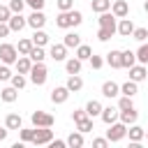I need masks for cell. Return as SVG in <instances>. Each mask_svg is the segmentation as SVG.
<instances>
[{
	"instance_id": "d6a6232c",
	"label": "cell",
	"mask_w": 148,
	"mask_h": 148,
	"mask_svg": "<svg viewBox=\"0 0 148 148\" xmlns=\"http://www.w3.org/2000/svg\"><path fill=\"white\" fill-rule=\"evenodd\" d=\"M28 56H30V60H32V62H44V58H46L44 46H32V51H30Z\"/></svg>"
},
{
	"instance_id": "f35d334b",
	"label": "cell",
	"mask_w": 148,
	"mask_h": 148,
	"mask_svg": "<svg viewBox=\"0 0 148 148\" xmlns=\"http://www.w3.org/2000/svg\"><path fill=\"white\" fill-rule=\"evenodd\" d=\"M118 109H120V111H125V109H134V102H132V97L123 95V97L118 99Z\"/></svg>"
},
{
	"instance_id": "f907efd6",
	"label": "cell",
	"mask_w": 148,
	"mask_h": 148,
	"mask_svg": "<svg viewBox=\"0 0 148 148\" xmlns=\"http://www.w3.org/2000/svg\"><path fill=\"white\" fill-rule=\"evenodd\" d=\"M12 32V28H9V23L7 21H0V37H7Z\"/></svg>"
},
{
	"instance_id": "2e32d148",
	"label": "cell",
	"mask_w": 148,
	"mask_h": 148,
	"mask_svg": "<svg viewBox=\"0 0 148 148\" xmlns=\"http://www.w3.org/2000/svg\"><path fill=\"white\" fill-rule=\"evenodd\" d=\"M102 95L109 97V99H113V97L120 95V86H118L116 81H104V83H102Z\"/></svg>"
},
{
	"instance_id": "5bb4252c",
	"label": "cell",
	"mask_w": 148,
	"mask_h": 148,
	"mask_svg": "<svg viewBox=\"0 0 148 148\" xmlns=\"http://www.w3.org/2000/svg\"><path fill=\"white\" fill-rule=\"evenodd\" d=\"M106 65L113 67V69H120V67H123V51H118V49L109 51V53H106Z\"/></svg>"
},
{
	"instance_id": "ee69618b",
	"label": "cell",
	"mask_w": 148,
	"mask_h": 148,
	"mask_svg": "<svg viewBox=\"0 0 148 148\" xmlns=\"http://www.w3.org/2000/svg\"><path fill=\"white\" fill-rule=\"evenodd\" d=\"M32 136H35V130H23L21 127V141L23 143H32Z\"/></svg>"
},
{
	"instance_id": "60d3db41",
	"label": "cell",
	"mask_w": 148,
	"mask_h": 148,
	"mask_svg": "<svg viewBox=\"0 0 148 148\" xmlns=\"http://www.w3.org/2000/svg\"><path fill=\"white\" fill-rule=\"evenodd\" d=\"M23 7H25V0H9V9H12L14 14H21Z\"/></svg>"
},
{
	"instance_id": "7bdbcfd3",
	"label": "cell",
	"mask_w": 148,
	"mask_h": 148,
	"mask_svg": "<svg viewBox=\"0 0 148 148\" xmlns=\"http://www.w3.org/2000/svg\"><path fill=\"white\" fill-rule=\"evenodd\" d=\"M83 118H88L86 109H74V111H72V120H74V125H76V123H81Z\"/></svg>"
},
{
	"instance_id": "7402d4cb",
	"label": "cell",
	"mask_w": 148,
	"mask_h": 148,
	"mask_svg": "<svg viewBox=\"0 0 148 148\" xmlns=\"http://www.w3.org/2000/svg\"><path fill=\"white\" fill-rule=\"evenodd\" d=\"M65 86L69 88V92H79V90L83 88V79H81L79 74H69V79H67Z\"/></svg>"
},
{
	"instance_id": "e575fe53",
	"label": "cell",
	"mask_w": 148,
	"mask_h": 148,
	"mask_svg": "<svg viewBox=\"0 0 148 148\" xmlns=\"http://www.w3.org/2000/svg\"><path fill=\"white\" fill-rule=\"evenodd\" d=\"M113 35H116L113 28H99V30H97V39H99V42H109Z\"/></svg>"
},
{
	"instance_id": "11a10c76",
	"label": "cell",
	"mask_w": 148,
	"mask_h": 148,
	"mask_svg": "<svg viewBox=\"0 0 148 148\" xmlns=\"http://www.w3.org/2000/svg\"><path fill=\"white\" fill-rule=\"evenodd\" d=\"M146 139H148V132H146Z\"/></svg>"
},
{
	"instance_id": "d590c367",
	"label": "cell",
	"mask_w": 148,
	"mask_h": 148,
	"mask_svg": "<svg viewBox=\"0 0 148 148\" xmlns=\"http://www.w3.org/2000/svg\"><path fill=\"white\" fill-rule=\"evenodd\" d=\"M9 81H12V86H14V88H18V90H21V88H25V83H28V81H25V74H18V72H16V74H12V79H9Z\"/></svg>"
},
{
	"instance_id": "f1b7e54d",
	"label": "cell",
	"mask_w": 148,
	"mask_h": 148,
	"mask_svg": "<svg viewBox=\"0 0 148 148\" xmlns=\"http://www.w3.org/2000/svg\"><path fill=\"white\" fill-rule=\"evenodd\" d=\"M136 118H139L136 109H125V111H120V118L118 120H123L125 125H132V123H136Z\"/></svg>"
},
{
	"instance_id": "f546056e",
	"label": "cell",
	"mask_w": 148,
	"mask_h": 148,
	"mask_svg": "<svg viewBox=\"0 0 148 148\" xmlns=\"http://www.w3.org/2000/svg\"><path fill=\"white\" fill-rule=\"evenodd\" d=\"M62 44H65L67 49H76V46L81 44V35H76V32H67L65 39H62Z\"/></svg>"
},
{
	"instance_id": "ac0fdd59",
	"label": "cell",
	"mask_w": 148,
	"mask_h": 148,
	"mask_svg": "<svg viewBox=\"0 0 148 148\" xmlns=\"http://www.w3.org/2000/svg\"><path fill=\"white\" fill-rule=\"evenodd\" d=\"M9 23V28H12V32H21L25 25H28V18H23L21 14H12V18L7 21Z\"/></svg>"
},
{
	"instance_id": "f6af8a7d",
	"label": "cell",
	"mask_w": 148,
	"mask_h": 148,
	"mask_svg": "<svg viewBox=\"0 0 148 148\" xmlns=\"http://www.w3.org/2000/svg\"><path fill=\"white\" fill-rule=\"evenodd\" d=\"M12 9H9V5H0V21H9L12 18Z\"/></svg>"
},
{
	"instance_id": "4dcf8cb0",
	"label": "cell",
	"mask_w": 148,
	"mask_h": 148,
	"mask_svg": "<svg viewBox=\"0 0 148 148\" xmlns=\"http://www.w3.org/2000/svg\"><path fill=\"white\" fill-rule=\"evenodd\" d=\"M32 39H18V44H16V49H18V56H28L30 51H32Z\"/></svg>"
},
{
	"instance_id": "83f0119b",
	"label": "cell",
	"mask_w": 148,
	"mask_h": 148,
	"mask_svg": "<svg viewBox=\"0 0 148 148\" xmlns=\"http://www.w3.org/2000/svg\"><path fill=\"white\" fill-rule=\"evenodd\" d=\"M81 62H83V60H79V58H69V60H65V69H67V74H81Z\"/></svg>"
},
{
	"instance_id": "836d02e7",
	"label": "cell",
	"mask_w": 148,
	"mask_h": 148,
	"mask_svg": "<svg viewBox=\"0 0 148 148\" xmlns=\"http://www.w3.org/2000/svg\"><path fill=\"white\" fill-rule=\"evenodd\" d=\"M136 65V51H123V67H132Z\"/></svg>"
},
{
	"instance_id": "4fadbf2b",
	"label": "cell",
	"mask_w": 148,
	"mask_h": 148,
	"mask_svg": "<svg viewBox=\"0 0 148 148\" xmlns=\"http://www.w3.org/2000/svg\"><path fill=\"white\" fill-rule=\"evenodd\" d=\"M49 58H53L56 62L65 60V58H67V46H65V44H51V49H49Z\"/></svg>"
},
{
	"instance_id": "1f68e13d",
	"label": "cell",
	"mask_w": 148,
	"mask_h": 148,
	"mask_svg": "<svg viewBox=\"0 0 148 148\" xmlns=\"http://www.w3.org/2000/svg\"><path fill=\"white\" fill-rule=\"evenodd\" d=\"M90 56H92V49L88 44H79L76 46V58L79 60H90Z\"/></svg>"
},
{
	"instance_id": "f5cc1de1",
	"label": "cell",
	"mask_w": 148,
	"mask_h": 148,
	"mask_svg": "<svg viewBox=\"0 0 148 148\" xmlns=\"http://www.w3.org/2000/svg\"><path fill=\"white\" fill-rule=\"evenodd\" d=\"M7 134H9V127L5 125V127H0V141H5L7 139Z\"/></svg>"
},
{
	"instance_id": "b9f144b4",
	"label": "cell",
	"mask_w": 148,
	"mask_h": 148,
	"mask_svg": "<svg viewBox=\"0 0 148 148\" xmlns=\"http://www.w3.org/2000/svg\"><path fill=\"white\" fill-rule=\"evenodd\" d=\"M56 7H58V12H67V9H74V0H56Z\"/></svg>"
},
{
	"instance_id": "ffe728a7",
	"label": "cell",
	"mask_w": 148,
	"mask_h": 148,
	"mask_svg": "<svg viewBox=\"0 0 148 148\" xmlns=\"http://www.w3.org/2000/svg\"><path fill=\"white\" fill-rule=\"evenodd\" d=\"M16 97H18V88H14V86H7V88H2V90H0V99H2L5 104L16 102Z\"/></svg>"
},
{
	"instance_id": "8d00e7d4",
	"label": "cell",
	"mask_w": 148,
	"mask_h": 148,
	"mask_svg": "<svg viewBox=\"0 0 148 148\" xmlns=\"http://www.w3.org/2000/svg\"><path fill=\"white\" fill-rule=\"evenodd\" d=\"M136 62H141V65L148 62V44H143V42H141V46L136 51Z\"/></svg>"
},
{
	"instance_id": "277c9868",
	"label": "cell",
	"mask_w": 148,
	"mask_h": 148,
	"mask_svg": "<svg viewBox=\"0 0 148 148\" xmlns=\"http://www.w3.org/2000/svg\"><path fill=\"white\" fill-rule=\"evenodd\" d=\"M0 60H2L5 65H14V62L18 60V49H16L14 44L2 42V44H0Z\"/></svg>"
},
{
	"instance_id": "9c48e42d",
	"label": "cell",
	"mask_w": 148,
	"mask_h": 148,
	"mask_svg": "<svg viewBox=\"0 0 148 148\" xmlns=\"http://www.w3.org/2000/svg\"><path fill=\"white\" fill-rule=\"evenodd\" d=\"M44 23H46L44 12H42V9H32V14L28 16V25H30L32 30H39V28H44Z\"/></svg>"
},
{
	"instance_id": "30bf717a",
	"label": "cell",
	"mask_w": 148,
	"mask_h": 148,
	"mask_svg": "<svg viewBox=\"0 0 148 148\" xmlns=\"http://www.w3.org/2000/svg\"><path fill=\"white\" fill-rule=\"evenodd\" d=\"M99 118H102L104 125H111V123H116V120L120 118V109H118V106H116V109H113V106H104Z\"/></svg>"
},
{
	"instance_id": "7c38bea8",
	"label": "cell",
	"mask_w": 148,
	"mask_h": 148,
	"mask_svg": "<svg viewBox=\"0 0 148 148\" xmlns=\"http://www.w3.org/2000/svg\"><path fill=\"white\" fill-rule=\"evenodd\" d=\"M97 21H99V28H113V30L118 32V23H116V16H113L111 9H109V12H102Z\"/></svg>"
},
{
	"instance_id": "e0dca14e",
	"label": "cell",
	"mask_w": 148,
	"mask_h": 148,
	"mask_svg": "<svg viewBox=\"0 0 148 148\" xmlns=\"http://www.w3.org/2000/svg\"><path fill=\"white\" fill-rule=\"evenodd\" d=\"M132 32H134V23H132V18H120L118 21V35L120 37H132Z\"/></svg>"
},
{
	"instance_id": "9a60e30c",
	"label": "cell",
	"mask_w": 148,
	"mask_h": 148,
	"mask_svg": "<svg viewBox=\"0 0 148 148\" xmlns=\"http://www.w3.org/2000/svg\"><path fill=\"white\" fill-rule=\"evenodd\" d=\"M146 76H148V69H146V65H141V62H139V65H132V67H130V79H132V81L141 83Z\"/></svg>"
},
{
	"instance_id": "d4e9b609",
	"label": "cell",
	"mask_w": 148,
	"mask_h": 148,
	"mask_svg": "<svg viewBox=\"0 0 148 148\" xmlns=\"http://www.w3.org/2000/svg\"><path fill=\"white\" fill-rule=\"evenodd\" d=\"M83 143H86V139H83V132H79V130L67 136V146H72V148H81Z\"/></svg>"
},
{
	"instance_id": "3957f363",
	"label": "cell",
	"mask_w": 148,
	"mask_h": 148,
	"mask_svg": "<svg viewBox=\"0 0 148 148\" xmlns=\"http://www.w3.org/2000/svg\"><path fill=\"white\" fill-rule=\"evenodd\" d=\"M46 76H49V69L44 62H32V69H30V81L35 86H44L46 83Z\"/></svg>"
},
{
	"instance_id": "d6986e66",
	"label": "cell",
	"mask_w": 148,
	"mask_h": 148,
	"mask_svg": "<svg viewBox=\"0 0 148 148\" xmlns=\"http://www.w3.org/2000/svg\"><path fill=\"white\" fill-rule=\"evenodd\" d=\"M14 65H16V72H18V74H30V69H32L30 56H18V60H16Z\"/></svg>"
},
{
	"instance_id": "ab89813d",
	"label": "cell",
	"mask_w": 148,
	"mask_h": 148,
	"mask_svg": "<svg viewBox=\"0 0 148 148\" xmlns=\"http://www.w3.org/2000/svg\"><path fill=\"white\" fill-rule=\"evenodd\" d=\"M132 37H134L136 42H146V37H148V28H134Z\"/></svg>"
},
{
	"instance_id": "c3c4849f",
	"label": "cell",
	"mask_w": 148,
	"mask_h": 148,
	"mask_svg": "<svg viewBox=\"0 0 148 148\" xmlns=\"http://www.w3.org/2000/svg\"><path fill=\"white\" fill-rule=\"evenodd\" d=\"M92 146L95 148H106L109 146V139L106 136H97V139H92Z\"/></svg>"
},
{
	"instance_id": "681fc988",
	"label": "cell",
	"mask_w": 148,
	"mask_h": 148,
	"mask_svg": "<svg viewBox=\"0 0 148 148\" xmlns=\"http://www.w3.org/2000/svg\"><path fill=\"white\" fill-rule=\"evenodd\" d=\"M9 79H12L9 65H2V67H0V81H9Z\"/></svg>"
},
{
	"instance_id": "44dd1931",
	"label": "cell",
	"mask_w": 148,
	"mask_h": 148,
	"mask_svg": "<svg viewBox=\"0 0 148 148\" xmlns=\"http://www.w3.org/2000/svg\"><path fill=\"white\" fill-rule=\"evenodd\" d=\"M102 102L99 99H90L88 104H86V113L90 116V118H97V116H102Z\"/></svg>"
},
{
	"instance_id": "484cf974",
	"label": "cell",
	"mask_w": 148,
	"mask_h": 148,
	"mask_svg": "<svg viewBox=\"0 0 148 148\" xmlns=\"http://www.w3.org/2000/svg\"><path fill=\"white\" fill-rule=\"evenodd\" d=\"M90 9H92L95 14L109 12V9H111V0H90Z\"/></svg>"
},
{
	"instance_id": "5b68a950",
	"label": "cell",
	"mask_w": 148,
	"mask_h": 148,
	"mask_svg": "<svg viewBox=\"0 0 148 148\" xmlns=\"http://www.w3.org/2000/svg\"><path fill=\"white\" fill-rule=\"evenodd\" d=\"M51 141H53V130L51 127H35V136H32L35 146H46Z\"/></svg>"
},
{
	"instance_id": "816d5d0a",
	"label": "cell",
	"mask_w": 148,
	"mask_h": 148,
	"mask_svg": "<svg viewBox=\"0 0 148 148\" xmlns=\"http://www.w3.org/2000/svg\"><path fill=\"white\" fill-rule=\"evenodd\" d=\"M67 146V141H62V139H56V141H51V148H65Z\"/></svg>"
},
{
	"instance_id": "74e56055",
	"label": "cell",
	"mask_w": 148,
	"mask_h": 148,
	"mask_svg": "<svg viewBox=\"0 0 148 148\" xmlns=\"http://www.w3.org/2000/svg\"><path fill=\"white\" fill-rule=\"evenodd\" d=\"M76 130H79V132H83V134H86V132H90V130H95V127H92V118L88 116V118H83L81 123H76Z\"/></svg>"
},
{
	"instance_id": "8992f818",
	"label": "cell",
	"mask_w": 148,
	"mask_h": 148,
	"mask_svg": "<svg viewBox=\"0 0 148 148\" xmlns=\"http://www.w3.org/2000/svg\"><path fill=\"white\" fill-rule=\"evenodd\" d=\"M30 120H32V127H51L53 125V116L46 111H32Z\"/></svg>"
},
{
	"instance_id": "6da1fadb",
	"label": "cell",
	"mask_w": 148,
	"mask_h": 148,
	"mask_svg": "<svg viewBox=\"0 0 148 148\" xmlns=\"http://www.w3.org/2000/svg\"><path fill=\"white\" fill-rule=\"evenodd\" d=\"M81 23H83V14H81L79 9L58 12V16H56V25L62 28V30H67V28H76V25H81Z\"/></svg>"
},
{
	"instance_id": "52a82bcc",
	"label": "cell",
	"mask_w": 148,
	"mask_h": 148,
	"mask_svg": "<svg viewBox=\"0 0 148 148\" xmlns=\"http://www.w3.org/2000/svg\"><path fill=\"white\" fill-rule=\"evenodd\" d=\"M67 99H69V88L67 86H56L51 90V102L53 104H65Z\"/></svg>"
},
{
	"instance_id": "4316f807",
	"label": "cell",
	"mask_w": 148,
	"mask_h": 148,
	"mask_svg": "<svg viewBox=\"0 0 148 148\" xmlns=\"http://www.w3.org/2000/svg\"><path fill=\"white\" fill-rule=\"evenodd\" d=\"M30 39H32V44H35V46H46V44H49V35H46L42 28H39V30H35Z\"/></svg>"
},
{
	"instance_id": "603a6c76",
	"label": "cell",
	"mask_w": 148,
	"mask_h": 148,
	"mask_svg": "<svg viewBox=\"0 0 148 148\" xmlns=\"http://www.w3.org/2000/svg\"><path fill=\"white\" fill-rule=\"evenodd\" d=\"M136 92H139V83H136V81H132V79H130V81H125V83L120 86V95H127V97H134Z\"/></svg>"
},
{
	"instance_id": "db71d44e",
	"label": "cell",
	"mask_w": 148,
	"mask_h": 148,
	"mask_svg": "<svg viewBox=\"0 0 148 148\" xmlns=\"http://www.w3.org/2000/svg\"><path fill=\"white\" fill-rule=\"evenodd\" d=\"M143 9H146V12H148V0H146V2H143Z\"/></svg>"
},
{
	"instance_id": "7a4b0ae2",
	"label": "cell",
	"mask_w": 148,
	"mask_h": 148,
	"mask_svg": "<svg viewBox=\"0 0 148 148\" xmlns=\"http://www.w3.org/2000/svg\"><path fill=\"white\" fill-rule=\"evenodd\" d=\"M125 136H127V125H125L123 120H116V123L109 125V130H106L109 143H118V141H123Z\"/></svg>"
},
{
	"instance_id": "7dc6e473",
	"label": "cell",
	"mask_w": 148,
	"mask_h": 148,
	"mask_svg": "<svg viewBox=\"0 0 148 148\" xmlns=\"http://www.w3.org/2000/svg\"><path fill=\"white\" fill-rule=\"evenodd\" d=\"M25 5H28L30 9H44L46 0H25Z\"/></svg>"
},
{
	"instance_id": "ba28073f",
	"label": "cell",
	"mask_w": 148,
	"mask_h": 148,
	"mask_svg": "<svg viewBox=\"0 0 148 148\" xmlns=\"http://www.w3.org/2000/svg\"><path fill=\"white\" fill-rule=\"evenodd\" d=\"M127 136H130L132 143H141V141L146 139V130H143L141 125L132 123V125H127Z\"/></svg>"
},
{
	"instance_id": "cb8c5ba5",
	"label": "cell",
	"mask_w": 148,
	"mask_h": 148,
	"mask_svg": "<svg viewBox=\"0 0 148 148\" xmlns=\"http://www.w3.org/2000/svg\"><path fill=\"white\" fill-rule=\"evenodd\" d=\"M5 125H7L9 130H21V127H23V118H21L18 113H7Z\"/></svg>"
},
{
	"instance_id": "8fae6325",
	"label": "cell",
	"mask_w": 148,
	"mask_h": 148,
	"mask_svg": "<svg viewBox=\"0 0 148 148\" xmlns=\"http://www.w3.org/2000/svg\"><path fill=\"white\" fill-rule=\"evenodd\" d=\"M111 12H113L116 18H125V16L130 14V5H127V0H116V2H111Z\"/></svg>"
},
{
	"instance_id": "bcb514c9",
	"label": "cell",
	"mask_w": 148,
	"mask_h": 148,
	"mask_svg": "<svg viewBox=\"0 0 148 148\" xmlns=\"http://www.w3.org/2000/svg\"><path fill=\"white\" fill-rule=\"evenodd\" d=\"M102 65H104V58L102 56H90V67L92 69H99Z\"/></svg>"
}]
</instances>
